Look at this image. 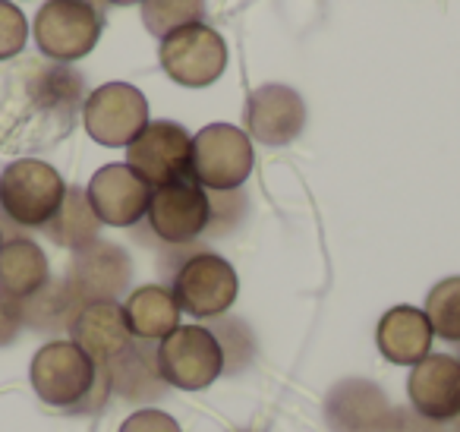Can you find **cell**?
I'll return each instance as SVG.
<instances>
[{
	"label": "cell",
	"instance_id": "cell-1",
	"mask_svg": "<svg viewBox=\"0 0 460 432\" xmlns=\"http://www.w3.org/2000/svg\"><path fill=\"white\" fill-rule=\"evenodd\" d=\"M66 196V184L48 161L20 158L0 174V212L16 228H45Z\"/></svg>",
	"mask_w": 460,
	"mask_h": 432
},
{
	"label": "cell",
	"instance_id": "cell-2",
	"mask_svg": "<svg viewBox=\"0 0 460 432\" xmlns=\"http://www.w3.org/2000/svg\"><path fill=\"white\" fill-rule=\"evenodd\" d=\"M252 174V142L243 130L230 123H208L192 136L190 177L202 190H240Z\"/></svg>",
	"mask_w": 460,
	"mask_h": 432
},
{
	"label": "cell",
	"instance_id": "cell-3",
	"mask_svg": "<svg viewBox=\"0 0 460 432\" xmlns=\"http://www.w3.org/2000/svg\"><path fill=\"white\" fill-rule=\"evenodd\" d=\"M98 373H102V363H95L89 354H83L73 341H48L32 356L29 379H32L35 394L48 407L70 413L95 388Z\"/></svg>",
	"mask_w": 460,
	"mask_h": 432
},
{
	"label": "cell",
	"instance_id": "cell-4",
	"mask_svg": "<svg viewBox=\"0 0 460 432\" xmlns=\"http://www.w3.org/2000/svg\"><path fill=\"white\" fill-rule=\"evenodd\" d=\"M102 14L89 0H48L35 14V45L54 64H73V60L92 54L102 39Z\"/></svg>",
	"mask_w": 460,
	"mask_h": 432
},
{
	"label": "cell",
	"instance_id": "cell-5",
	"mask_svg": "<svg viewBox=\"0 0 460 432\" xmlns=\"http://www.w3.org/2000/svg\"><path fill=\"white\" fill-rule=\"evenodd\" d=\"M171 291L183 312L196 319H217L234 306L240 281L234 266L217 253H196L180 262Z\"/></svg>",
	"mask_w": 460,
	"mask_h": 432
},
{
	"label": "cell",
	"instance_id": "cell-6",
	"mask_svg": "<svg viewBox=\"0 0 460 432\" xmlns=\"http://www.w3.org/2000/svg\"><path fill=\"white\" fill-rule=\"evenodd\" d=\"M158 366L171 388L202 392L217 375H224V356L205 325H180L164 341H158Z\"/></svg>",
	"mask_w": 460,
	"mask_h": 432
},
{
	"label": "cell",
	"instance_id": "cell-7",
	"mask_svg": "<svg viewBox=\"0 0 460 432\" xmlns=\"http://www.w3.org/2000/svg\"><path fill=\"white\" fill-rule=\"evenodd\" d=\"M85 133L108 148H127L148 127V102L129 83H104L83 104Z\"/></svg>",
	"mask_w": 460,
	"mask_h": 432
},
{
	"label": "cell",
	"instance_id": "cell-8",
	"mask_svg": "<svg viewBox=\"0 0 460 432\" xmlns=\"http://www.w3.org/2000/svg\"><path fill=\"white\" fill-rule=\"evenodd\" d=\"M161 67L183 89H205L215 79H221L227 67V45L205 22L186 26L161 39Z\"/></svg>",
	"mask_w": 460,
	"mask_h": 432
},
{
	"label": "cell",
	"instance_id": "cell-9",
	"mask_svg": "<svg viewBox=\"0 0 460 432\" xmlns=\"http://www.w3.org/2000/svg\"><path fill=\"white\" fill-rule=\"evenodd\" d=\"M146 221L158 240L183 247L202 237L211 224V196L192 177L155 186Z\"/></svg>",
	"mask_w": 460,
	"mask_h": 432
},
{
	"label": "cell",
	"instance_id": "cell-10",
	"mask_svg": "<svg viewBox=\"0 0 460 432\" xmlns=\"http://www.w3.org/2000/svg\"><path fill=\"white\" fill-rule=\"evenodd\" d=\"M192 136L173 121H148V127L127 146V165L148 186H164L190 177Z\"/></svg>",
	"mask_w": 460,
	"mask_h": 432
},
{
	"label": "cell",
	"instance_id": "cell-11",
	"mask_svg": "<svg viewBox=\"0 0 460 432\" xmlns=\"http://www.w3.org/2000/svg\"><path fill=\"white\" fill-rule=\"evenodd\" d=\"M129 278H133V262H129L127 249L108 240L79 249L66 268V287L76 293L83 306L117 303L129 291Z\"/></svg>",
	"mask_w": 460,
	"mask_h": 432
},
{
	"label": "cell",
	"instance_id": "cell-12",
	"mask_svg": "<svg viewBox=\"0 0 460 432\" xmlns=\"http://www.w3.org/2000/svg\"><path fill=\"white\" fill-rule=\"evenodd\" d=\"M397 407L366 379H344L325 398V423L332 432H394Z\"/></svg>",
	"mask_w": 460,
	"mask_h": 432
},
{
	"label": "cell",
	"instance_id": "cell-13",
	"mask_svg": "<svg viewBox=\"0 0 460 432\" xmlns=\"http://www.w3.org/2000/svg\"><path fill=\"white\" fill-rule=\"evenodd\" d=\"M246 136L262 146H288L306 127V104L290 86L269 83L250 92L243 108Z\"/></svg>",
	"mask_w": 460,
	"mask_h": 432
},
{
	"label": "cell",
	"instance_id": "cell-14",
	"mask_svg": "<svg viewBox=\"0 0 460 432\" xmlns=\"http://www.w3.org/2000/svg\"><path fill=\"white\" fill-rule=\"evenodd\" d=\"M98 221L108 228H133L146 218L152 202V186L123 161V165H104L85 186Z\"/></svg>",
	"mask_w": 460,
	"mask_h": 432
},
{
	"label": "cell",
	"instance_id": "cell-15",
	"mask_svg": "<svg viewBox=\"0 0 460 432\" xmlns=\"http://www.w3.org/2000/svg\"><path fill=\"white\" fill-rule=\"evenodd\" d=\"M407 398L420 417L451 426L460 419V360L447 354H429L416 363L407 379Z\"/></svg>",
	"mask_w": 460,
	"mask_h": 432
},
{
	"label": "cell",
	"instance_id": "cell-16",
	"mask_svg": "<svg viewBox=\"0 0 460 432\" xmlns=\"http://www.w3.org/2000/svg\"><path fill=\"white\" fill-rule=\"evenodd\" d=\"M111 373V392L117 398L129 400V404H155L161 400L171 385L164 382L158 366V341H142V338H133L114 360L108 363Z\"/></svg>",
	"mask_w": 460,
	"mask_h": 432
},
{
	"label": "cell",
	"instance_id": "cell-17",
	"mask_svg": "<svg viewBox=\"0 0 460 432\" xmlns=\"http://www.w3.org/2000/svg\"><path fill=\"white\" fill-rule=\"evenodd\" d=\"M432 322L416 306H394L376 328L378 354L394 366H416L432 354Z\"/></svg>",
	"mask_w": 460,
	"mask_h": 432
},
{
	"label": "cell",
	"instance_id": "cell-18",
	"mask_svg": "<svg viewBox=\"0 0 460 432\" xmlns=\"http://www.w3.org/2000/svg\"><path fill=\"white\" fill-rule=\"evenodd\" d=\"M70 341L95 363H111L129 341V325L120 303H89L70 325Z\"/></svg>",
	"mask_w": 460,
	"mask_h": 432
},
{
	"label": "cell",
	"instance_id": "cell-19",
	"mask_svg": "<svg viewBox=\"0 0 460 432\" xmlns=\"http://www.w3.org/2000/svg\"><path fill=\"white\" fill-rule=\"evenodd\" d=\"M123 316H127L129 335L142 341H164L171 331L180 328V303L171 287L164 284H146L129 291L123 300Z\"/></svg>",
	"mask_w": 460,
	"mask_h": 432
},
{
	"label": "cell",
	"instance_id": "cell-20",
	"mask_svg": "<svg viewBox=\"0 0 460 432\" xmlns=\"http://www.w3.org/2000/svg\"><path fill=\"white\" fill-rule=\"evenodd\" d=\"M51 281L48 256L29 237H13L0 247V293L13 300H29Z\"/></svg>",
	"mask_w": 460,
	"mask_h": 432
},
{
	"label": "cell",
	"instance_id": "cell-21",
	"mask_svg": "<svg viewBox=\"0 0 460 432\" xmlns=\"http://www.w3.org/2000/svg\"><path fill=\"white\" fill-rule=\"evenodd\" d=\"M41 230H45L58 247L79 253V249H89L92 243H98L102 221H98V215H95V209H92L85 190H79V186H66L64 202H60V209L54 212V218Z\"/></svg>",
	"mask_w": 460,
	"mask_h": 432
},
{
	"label": "cell",
	"instance_id": "cell-22",
	"mask_svg": "<svg viewBox=\"0 0 460 432\" xmlns=\"http://www.w3.org/2000/svg\"><path fill=\"white\" fill-rule=\"evenodd\" d=\"M83 303L66 287V281H48L39 293L22 300V322L39 335H70L73 319L79 316Z\"/></svg>",
	"mask_w": 460,
	"mask_h": 432
},
{
	"label": "cell",
	"instance_id": "cell-23",
	"mask_svg": "<svg viewBox=\"0 0 460 432\" xmlns=\"http://www.w3.org/2000/svg\"><path fill=\"white\" fill-rule=\"evenodd\" d=\"M205 328L215 335L217 347L224 356V375H240L252 360H256V335L243 319H224L217 316Z\"/></svg>",
	"mask_w": 460,
	"mask_h": 432
},
{
	"label": "cell",
	"instance_id": "cell-24",
	"mask_svg": "<svg viewBox=\"0 0 460 432\" xmlns=\"http://www.w3.org/2000/svg\"><path fill=\"white\" fill-rule=\"evenodd\" d=\"M205 20V0H142V22L155 39H167Z\"/></svg>",
	"mask_w": 460,
	"mask_h": 432
},
{
	"label": "cell",
	"instance_id": "cell-25",
	"mask_svg": "<svg viewBox=\"0 0 460 432\" xmlns=\"http://www.w3.org/2000/svg\"><path fill=\"white\" fill-rule=\"evenodd\" d=\"M422 312H426V319L432 322L435 338L460 344V274L457 278L438 281V284L429 291Z\"/></svg>",
	"mask_w": 460,
	"mask_h": 432
},
{
	"label": "cell",
	"instance_id": "cell-26",
	"mask_svg": "<svg viewBox=\"0 0 460 432\" xmlns=\"http://www.w3.org/2000/svg\"><path fill=\"white\" fill-rule=\"evenodd\" d=\"M29 41V22L20 7L10 0H0V60H10L26 48Z\"/></svg>",
	"mask_w": 460,
	"mask_h": 432
},
{
	"label": "cell",
	"instance_id": "cell-27",
	"mask_svg": "<svg viewBox=\"0 0 460 432\" xmlns=\"http://www.w3.org/2000/svg\"><path fill=\"white\" fill-rule=\"evenodd\" d=\"M120 432H183L180 423L164 410H155V407H142V410L129 413L123 419Z\"/></svg>",
	"mask_w": 460,
	"mask_h": 432
},
{
	"label": "cell",
	"instance_id": "cell-28",
	"mask_svg": "<svg viewBox=\"0 0 460 432\" xmlns=\"http://www.w3.org/2000/svg\"><path fill=\"white\" fill-rule=\"evenodd\" d=\"M22 328H26V322H22V300L0 293V347L13 344Z\"/></svg>",
	"mask_w": 460,
	"mask_h": 432
},
{
	"label": "cell",
	"instance_id": "cell-29",
	"mask_svg": "<svg viewBox=\"0 0 460 432\" xmlns=\"http://www.w3.org/2000/svg\"><path fill=\"white\" fill-rule=\"evenodd\" d=\"M108 4H117V7H129V4H142V0H108Z\"/></svg>",
	"mask_w": 460,
	"mask_h": 432
},
{
	"label": "cell",
	"instance_id": "cell-30",
	"mask_svg": "<svg viewBox=\"0 0 460 432\" xmlns=\"http://www.w3.org/2000/svg\"><path fill=\"white\" fill-rule=\"evenodd\" d=\"M445 432H460V419H457V423H451V426H445Z\"/></svg>",
	"mask_w": 460,
	"mask_h": 432
},
{
	"label": "cell",
	"instance_id": "cell-31",
	"mask_svg": "<svg viewBox=\"0 0 460 432\" xmlns=\"http://www.w3.org/2000/svg\"><path fill=\"white\" fill-rule=\"evenodd\" d=\"M237 432H262V429H237Z\"/></svg>",
	"mask_w": 460,
	"mask_h": 432
},
{
	"label": "cell",
	"instance_id": "cell-32",
	"mask_svg": "<svg viewBox=\"0 0 460 432\" xmlns=\"http://www.w3.org/2000/svg\"><path fill=\"white\" fill-rule=\"evenodd\" d=\"M0 247H4V234H0Z\"/></svg>",
	"mask_w": 460,
	"mask_h": 432
}]
</instances>
